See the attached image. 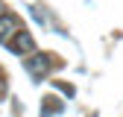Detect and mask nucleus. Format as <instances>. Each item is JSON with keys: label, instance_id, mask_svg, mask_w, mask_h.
<instances>
[{"label": "nucleus", "instance_id": "nucleus-1", "mask_svg": "<svg viewBox=\"0 0 123 117\" xmlns=\"http://www.w3.org/2000/svg\"><path fill=\"white\" fill-rule=\"evenodd\" d=\"M50 58L53 56H47V53H35V56L24 58V67H26V73H32L35 79H41L44 73H50Z\"/></svg>", "mask_w": 123, "mask_h": 117}, {"label": "nucleus", "instance_id": "nucleus-2", "mask_svg": "<svg viewBox=\"0 0 123 117\" xmlns=\"http://www.w3.org/2000/svg\"><path fill=\"white\" fill-rule=\"evenodd\" d=\"M9 50L18 53V56H26V53L35 50V41H32V35H29V32H21V29H18V32L9 38Z\"/></svg>", "mask_w": 123, "mask_h": 117}, {"label": "nucleus", "instance_id": "nucleus-3", "mask_svg": "<svg viewBox=\"0 0 123 117\" xmlns=\"http://www.w3.org/2000/svg\"><path fill=\"white\" fill-rule=\"evenodd\" d=\"M18 29H21V21L18 18H15V15H0V44H3V41H9L15 32H18Z\"/></svg>", "mask_w": 123, "mask_h": 117}, {"label": "nucleus", "instance_id": "nucleus-4", "mask_svg": "<svg viewBox=\"0 0 123 117\" xmlns=\"http://www.w3.org/2000/svg\"><path fill=\"white\" fill-rule=\"evenodd\" d=\"M65 111V105H62L59 97H44V108H41V117H56Z\"/></svg>", "mask_w": 123, "mask_h": 117}, {"label": "nucleus", "instance_id": "nucleus-5", "mask_svg": "<svg viewBox=\"0 0 123 117\" xmlns=\"http://www.w3.org/2000/svg\"><path fill=\"white\" fill-rule=\"evenodd\" d=\"M0 15H3V3H0Z\"/></svg>", "mask_w": 123, "mask_h": 117}]
</instances>
